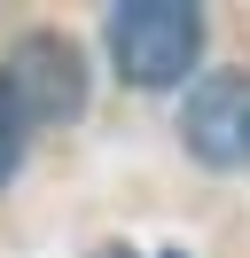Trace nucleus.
<instances>
[{
  "label": "nucleus",
  "mask_w": 250,
  "mask_h": 258,
  "mask_svg": "<svg viewBox=\"0 0 250 258\" xmlns=\"http://www.w3.org/2000/svg\"><path fill=\"white\" fill-rule=\"evenodd\" d=\"M203 47V16L188 0H125L109 8V63L133 86H180L196 71Z\"/></svg>",
  "instance_id": "1"
},
{
  "label": "nucleus",
  "mask_w": 250,
  "mask_h": 258,
  "mask_svg": "<svg viewBox=\"0 0 250 258\" xmlns=\"http://www.w3.org/2000/svg\"><path fill=\"white\" fill-rule=\"evenodd\" d=\"M180 141L196 149L211 172H242L250 164V71H203L180 102Z\"/></svg>",
  "instance_id": "2"
},
{
  "label": "nucleus",
  "mask_w": 250,
  "mask_h": 258,
  "mask_svg": "<svg viewBox=\"0 0 250 258\" xmlns=\"http://www.w3.org/2000/svg\"><path fill=\"white\" fill-rule=\"evenodd\" d=\"M0 79H8V94L24 102L31 125H55V117L86 110V55H78L62 32H24Z\"/></svg>",
  "instance_id": "3"
},
{
  "label": "nucleus",
  "mask_w": 250,
  "mask_h": 258,
  "mask_svg": "<svg viewBox=\"0 0 250 258\" xmlns=\"http://www.w3.org/2000/svg\"><path fill=\"white\" fill-rule=\"evenodd\" d=\"M24 141H31V117H24V102L8 94V79H0V188H8L16 164H24Z\"/></svg>",
  "instance_id": "4"
},
{
  "label": "nucleus",
  "mask_w": 250,
  "mask_h": 258,
  "mask_svg": "<svg viewBox=\"0 0 250 258\" xmlns=\"http://www.w3.org/2000/svg\"><path fill=\"white\" fill-rule=\"evenodd\" d=\"M94 258H133V250H94Z\"/></svg>",
  "instance_id": "5"
}]
</instances>
